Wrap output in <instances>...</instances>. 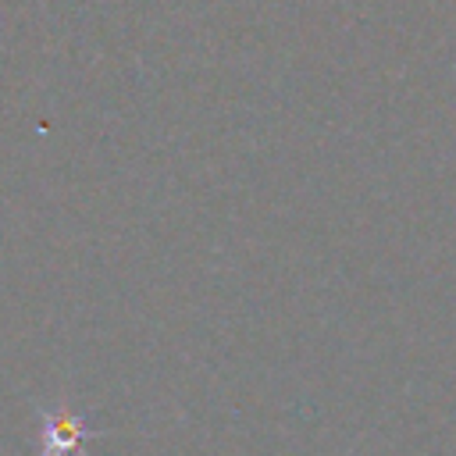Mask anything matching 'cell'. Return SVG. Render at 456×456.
<instances>
[{
  "label": "cell",
  "mask_w": 456,
  "mask_h": 456,
  "mask_svg": "<svg viewBox=\"0 0 456 456\" xmlns=\"http://www.w3.org/2000/svg\"><path fill=\"white\" fill-rule=\"evenodd\" d=\"M96 431L86 428L75 413H68L64 406H50L43 410V424H39V445L43 456H71L75 449H82Z\"/></svg>",
  "instance_id": "cell-1"
}]
</instances>
